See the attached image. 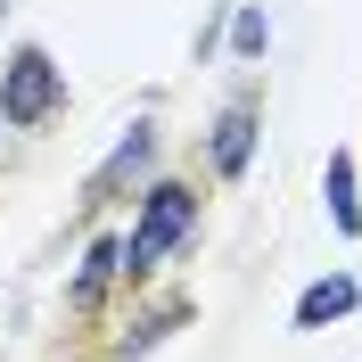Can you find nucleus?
<instances>
[{
    "instance_id": "nucleus-7",
    "label": "nucleus",
    "mask_w": 362,
    "mask_h": 362,
    "mask_svg": "<svg viewBox=\"0 0 362 362\" xmlns=\"http://www.w3.org/2000/svg\"><path fill=\"white\" fill-rule=\"evenodd\" d=\"M362 305V280L354 272H329V280H313V288L288 305V329H329V321H346Z\"/></svg>"
},
{
    "instance_id": "nucleus-8",
    "label": "nucleus",
    "mask_w": 362,
    "mask_h": 362,
    "mask_svg": "<svg viewBox=\"0 0 362 362\" xmlns=\"http://www.w3.org/2000/svg\"><path fill=\"white\" fill-rule=\"evenodd\" d=\"M321 206H329L338 239H362V198H354V157H346V148L321 165Z\"/></svg>"
},
{
    "instance_id": "nucleus-4",
    "label": "nucleus",
    "mask_w": 362,
    "mask_h": 362,
    "mask_svg": "<svg viewBox=\"0 0 362 362\" xmlns=\"http://www.w3.org/2000/svg\"><path fill=\"white\" fill-rule=\"evenodd\" d=\"M189 321H198V296H189V288H157L148 305H132V313L107 329L99 362H148L165 338H173V329H189Z\"/></svg>"
},
{
    "instance_id": "nucleus-10",
    "label": "nucleus",
    "mask_w": 362,
    "mask_h": 362,
    "mask_svg": "<svg viewBox=\"0 0 362 362\" xmlns=\"http://www.w3.org/2000/svg\"><path fill=\"white\" fill-rule=\"evenodd\" d=\"M0 25H8V0H0Z\"/></svg>"
},
{
    "instance_id": "nucleus-2",
    "label": "nucleus",
    "mask_w": 362,
    "mask_h": 362,
    "mask_svg": "<svg viewBox=\"0 0 362 362\" xmlns=\"http://www.w3.org/2000/svg\"><path fill=\"white\" fill-rule=\"evenodd\" d=\"M58 107H66L58 58H49L42 42H17L8 58H0V124H8V132H42Z\"/></svg>"
},
{
    "instance_id": "nucleus-6",
    "label": "nucleus",
    "mask_w": 362,
    "mask_h": 362,
    "mask_svg": "<svg viewBox=\"0 0 362 362\" xmlns=\"http://www.w3.org/2000/svg\"><path fill=\"white\" fill-rule=\"evenodd\" d=\"M115 280H124V239H115V230H90L83 264H74V280H66V313L74 321H99L107 296H115Z\"/></svg>"
},
{
    "instance_id": "nucleus-9",
    "label": "nucleus",
    "mask_w": 362,
    "mask_h": 362,
    "mask_svg": "<svg viewBox=\"0 0 362 362\" xmlns=\"http://www.w3.org/2000/svg\"><path fill=\"white\" fill-rule=\"evenodd\" d=\"M264 49H272V17L247 8V0H230V58H247V66H255Z\"/></svg>"
},
{
    "instance_id": "nucleus-5",
    "label": "nucleus",
    "mask_w": 362,
    "mask_h": 362,
    "mask_svg": "<svg viewBox=\"0 0 362 362\" xmlns=\"http://www.w3.org/2000/svg\"><path fill=\"white\" fill-rule=\"evenodd\" d=\"M255 132H264V90L239 83V90L223 99V115H214V132H206V165H214V181H247Z\"/></svg>"
},
{
    "instance_id": "nucleus-1",
    "label": "nucleus",
    "mask_w": 362,
    "mask_h": 362,
    "mask_svg": "<svg viewBox=\"0 0 362 362\" xmlns=\"http://www.w3.org/2000/svg\"><path fill=\"white\" fill-rule=\"evenodd\" d=\"M189 239H198V189L189 181H148L140 189V223L124 230V280H157Z\"/></svg>"
},
{
    "instance_id": "nucleus-3",
    "label": "nucleus",
    "mask_w": 362,
    "mask_h": 362,
    "mask_svg": "<svg viewBox=\"0 0 362 362\" xmlns=\"http://www.w3.org/2000/svg\"><path fill=\"white\" fill-rule=\"evenodd\" d=\"M148 165H157V115H132V124H124V140H115L107 157L90 165V181H83V198H74V214H99V206H115L124 198V189H140V181H148Z\"/></svg>"
}]
</instances>
